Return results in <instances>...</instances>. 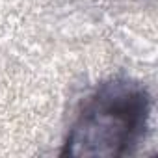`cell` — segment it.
I'll list each match as a JSON object with an SVG mask.
<instances>
[{
	"mask_svg": "<svg viewBox=\"0 0 158 158\" xmlns=\"http://www.w3.org/2000/svg\"><path fill=\"white\" fill-rule=\"evenodd\" d=\"M151 97L136 82L102 84L84 104L67 138L69 156H123L145 136Z\"/></svg>",
	"mask_w": 158,
	"mask_h": 158,
	"instance_id": "cell-1",
	"label": "cell"
}]
</instances>
